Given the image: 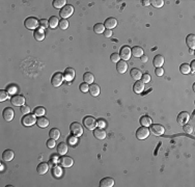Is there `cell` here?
<instances>
[{"label": "cell", "instance_id": "1", "mask_svg": "<svg viewBox=\"0 0 195 187\" xmlns=\"http://www.w3.org/2000/svg\"><path fill=\"white\" fill-rule=\"evenodd\" d=\"M83 125L88 130H95V127L98 126V122L93 117H89L88 115V117H85L83 119Z\"/></svg>", "mask_w": 195, "mask_h": 187}, {"label": "cell", "instance_id": "2", "mask_svg": "<svg viewBox=\"0 0 195 187\" xmlns=\"http://www.w3.org/2000/svg\"><path fill=\"white\" fill-rule=\"evenodd\" d=\"M70 129H71L72 134L74 136H76V137L81 136L83 134V127H82V125H81L80 123H78V122H74V123L71 124Z\"/></svg>", "mask_w": 195, "mask_h": 187}, {"label": "cell", "instance_id": "3", "mask_svg": "<svg viewBox=\"0 0 195 187\" xmlns=\"http://www.w3.org/2000/svg\"><path fill=\"white\" fill-rule=\"evenodd\" d=\"M38 24H40V22H38V20L36 19L35 17H29L27 18V19L25 20V22H24V25H25V27L27 28V29H36V27L38 26Z\"/></svg>", "mask_w": 195, "mask_h": 187}, {"label": "cell", "instance_id": "4", "mask_svg": "<svg viewBox=\"0 0 195 187\" xmlns=\"http://www.w3.org/2000/svg\"><path fill=\"white\" fill-rule=\"evenodd\" d=\"M74 13V7L70 4H66V7H64L61 9V11L59 12V15L62 19H66V18L71 17Z\"/></svg>", "mask_w": 195, "mask_h": 187}, {"label": "cell", "instance_id": "5", "mask_svg": "<svg viewBox=\"0 0 195 187\" xmlns=\"http://www.w3.org/2000/svg\"><path fill=\"white\" fill-rule=\"evenodd\" d=\"M150 135V130L147 127H139L136 131V137L138 139H145Z\"/></svg>", "mask_w": 195, "mask_h": 187}, {"label": "cell", "instance_id": "6", "mask_svg": "<svg viewBox=\"0 0 195 187\" xmlns=\"http://www.w3.org/2000/svg\"><path fill=\"white\" fill-rule=\"evenodd\" d=\"M64 74H61V73H59V72L55 73V74L53 75V77H52V79H51L52 85L55 86V87L60 86L61 83H62V81H64Z\"/></svg>", "mask_w": 195, "mask_h": 187}, {"label": "cell", "instance_id": "7", "mask_svg": "<svg viewBox=\"0 0 195 187\" xmlns=\"http://www.w3.org/2000/svg\"><path fill=\"white\" fill-rule=\"evenodd\" d=\"M34 123H36L35 115H31V113H28V115H26L25 117L22 119V124H23L24 126H32Z\"/></svg>", "mask_w": 195, "mask_h": 187}, {"label": "cell", "instance_id": "8", "mask_svg": "<svg viewBox=\"0 0 195 187\" xmlns=\"http://www.w3.org/2000/svg\"><path fill=\"white\" fill-rule=\"evenodd\" d=\"M131 49H130V47L128 46H124L121 47V54H119V56L121 57V59L123 60H129L130 58H131Z\"/></svg>", "mask_w": 195, "mask_h": 187}, {"label": "cell", "instance_id": "9", "mask_svg": "<svg viewBox=\"0 0 195 187\" xmlns=\"http://www.w3.org/2000/svg\"><path fill=\"white\" fill-rule=\"evenodd\" d=\"M11 101H12V104L15 105V106H23V105H25L26 100L23 96H21V95H15V96H13Z\"/></svg>", "mask_w": 195, "mask_h": 187}, {"label": "cell", "instance_id": "10", "mask_svg": "<svg viewBox=\"0 0 195 187\" xmlns=\"http://www.w3.org/2000/svg\"><path fill=\"white\" fill-rule=\"evenodd\" d=\"M151 131L152 133H154L155 135H162V134H164V131H165V129H164V127L162 125H159V124H155V125H151Z\"/></svg>", "mask_w": 195, "mask_h": 187}, {"label": "cell", "instance_id": "11", "mask_svg": "<svg viewBox=\"0 0 195 187\" xmlns=\"http://www.w3.org/2000/svg\"><path fill=\"white\" fill-rule=\"evenodd\" d=\"M189 119H190V115L186 111H182L181 113H178V123L180 125H185V124L188 123Z\"/></svg>", "mask_w": 195, "mask_h": 187}, {"label": "cell", "instance_id": "12", "mask_svg": "<svg viewBox=\"0 0 195 187\" xmlns=\"http://www.w3.org/2000/svg\"><path fill=\"white\" fill-rule=\"evenodd\" d=\"M60 164H61L64 167H71V166L74 164V160L72 157H69V156H62L59 159Z\"/></svg>", "mask_w": 195, "mask_h": 187}, {"label": "cell", "instance_id": "13", "mask_svg": "<svg viewBox=\"0 0 195 187\" xmlns=\"http://www.w3.org/2000/svg\"><path fill=\"white\" fill-rule=\"evenodd\" d=\"M114 180L110 177H106V178L102 179L100 181V186L101 187H112L114 186Z\"/></svg>", "mask_w": 195, "mask_h": 187}, {"label": "cell", "instance_id": "14", "mask_svg": "<svg viewBox=\"0 0 195 187\" xmlns=\"http://www.w3.org/2000/svg\"><path fill=\"white\" fill-rule=\"evenodd\" d=\"M116 25H117L116 19H115V18H112V17L106 19V21H105V23H104L105 27H106L107 29H110V30L113 29L114 27H116Z\"/></svg>", "mask_w": 195, "mask_h": 187}, {"label": "cell", "instance_id": "15", "mask_svg": "<svg viewBox=\"0 0 195 187\" xmlns=\"http://www.w3.org/2000/svg\"><path fill=\"white\" fill-rule=\"evenodd\" d=\"M64 80H66V81L73 80V79L75 78V70L74 69H72V68L66 69V71H64Z\"/></svg>", "mask_w": 195, "mask_h": 187}, {"label": "cell", "instance_id": "16", "mask_svg": "<svg viewBox=\"0 0 195 187\" xmlns=\"http://www.w3.org/2000/svg\"><path fill=\"white\" fill-rule=\"evenodd\" d=\"M14 115H15V112H14L13 109L9 108V107H7V108H5L4 110H3V119H4L5 121H7V122L12 121V120L14 119Z\"/></svg>", "mask_w": 195, "mask_h": 187}, {"label": "cell", "instance_id": "17", "mask_svg": "<svg viewBox=\"0 0 195 187\" xmlns=\"http://www.w3.org/2000/svg\"><path fill=\"white\" fill-rule=\"evenodd\" d=\"M100 86L98 84H95V83H91L90 85H89V89H88V91H89V94H90L91 96H93V97H98L99 95H100Z\"/></svg>", "mask_w": 195, "mask_h": 187}, {"label": "cell", "instance_id": "18", "mask_svg": "<svg viewBox=\"0 0 195 187\" xmlns=\"http://www.w3.org/2000/svg\"><path fill=\"white\" fill-rule=\"evenodd\" d=\"M116 69H117V72L121 73V74L126 73V71H127V69H128L127 62H125V60H119L118 62H116Z\"/></svg>", "mask_w": 195, "mask_h": 187}, {"label": "cell", "instance_id": "19", "mask_svg": "<svg viewBox=\"0 0 195 187\" xmlns=\"http://www.w3.org/2000/svg\"><path fill=\"white\" fill-rule=\"evenodd\" d=\"M93 135L98 139H104L106 137V131L103 128H98V129L93 130Z\"/></svg>", "mask_w": 195, "mask_h": 187}, {"label": "cell", "instance_id": "20", "mask_svg": "<svg viewBox=\"0 0 195 187\" xmlns=\"http://www.w3.org/2000/svg\"><path fill=\"white\" fill-rule=\"evenodd\" d=\"M164 62H165V58H164V56L160 55V54H158V55H156L155 57H154V66L156 67V68H161L162 66H163Z\"/></svg>", "mask_w": 195, "mask_h": 187}, {"label": "cell", "instance_id": "21", "mask_svg": "<svg viewBox=\"0 0 195 187\" xmlns=\"http://www.w3.org/2000/svg\"><path fill=\"white\" fill-rule=\"evenodd\" d=\"M144 89V83L141 80H137L133 85V91L136 94H141Z\"/></svg>", "mask_w": 195, "mask_h": 187}, {"label": "cell", "instance_id": "22", "mask_svg": "<svg viewBox=\"0 0 195 187\" xmlns=\"http://www.w3.org/2000/svg\"><path fill=\"white\" fill-rule=\"evenodd\" d=\"M15 157V153L12 150H5L2 154V160L4 161H12Z\"/></svg>", "mask_w": 195, "mask_h": 187}, {"label": "cell", "instance_id": "23", "mask_svg": "<svg viewBox=\"0 0 195 187\" xmlns=\"http://www.w3.org/2000/svg\"><path fill=\"white\" fill-rule=\"evenodd\" d=\"M131 53L135 57H141L143 55V49L139 46H135L131 49Z\"/></svg>", "mask_w": 195, "mask_h": 187}, {"label": "cell", "instance_id": "24", "mask_svg": "<svg viewBox=\"0 0 195 187\" xmlns=\"http://www.w3.org/2000/svg\"><path fill=\"white\" fill-rule=\"evenodd\" d=\"M36 170L40 175H45L49 170V164L46 163V162H42V163L38 164Z\"/></svg>", "mask_w": 195, "mask_h": 187}, {"label": "cell", "instance_id": "25", "mask_svg": "<svg viewBox=\"0 0 195 187\" xmlns=\"http://www.w3.org/2000/svg\"><path fill=\"white\" fill-rule=\"evenodd\" d=\"M186 44L188 45V47L190 49H194L195 48V36L194 34H189L186 38Z\"/></svg>", "mask_w": 195, "mask_h": 187}, {"label": "cell", "instance_id": "26", "mask_svg": "<svg viewBox=\"0 0 195 187\" xmlns=\"http://www.w3.org/2000/svg\"><path fill=\"white\" fill-rule=\"evenodd\" d=\"M36 124L38 127L40 128H46L49 125V120L45 117H38V119L36 120Z\"/></svg>", "mask_w": 195, "mask_h": 187}, {"label": "cell", "instance_id": "27", "mask_svg": "<svg viewBox=\"0 0 195 187\" xmlns=\"http://www.w3.org/2000/svg\"><path fill=\"white\" fill-rule=\"evenodd\" d=\"M33 36L36 41H43L45 38V32H44V29L42 28H38V29H35L34 30V33H33Z\"/></svg>", "mask_w": 195, "mask_h": 187}, {"label": "cell", "instance_id": "28", "mask_svg": "<svg viewBox=\"0 0 195 187\" xmlns=\"http://www.w3.org/2000/svg\"><path fill=\"white\" fill-rule=\"evenodd\" d=\"M130 75H131L132 78L135 79V80H140L142 77V73L140 72L139 69H132Z\"/></svg>", "mask_w": 195, "mask_h": 187}, {"label": "cell", "instance_id": "29", "mask_svg": "<svg viewBox=\"0 0 195 187\" xmlns=\"http://www.w3.org/2000/svg\"><path fill=\"white\" fill-rule=\"evenodd\" d=\"M140 124L143 127H150L152 125V119L149 115H143V117L140 119Z\"/></svg>", "mask_w": 195, "mask_h": 187}, {"label": "cell", "instance_id": "30", "mask_svg": "<svg viewBox=\"0 0 195 187\" xmlns=\"http://www.w3.org/2000/svg\"><path fill=\"white\" fill-rule=\"evenodd\" d=\"M83 80H84V82L87 83V84H91V83L93 82V80H95L93 74H91V73H89V72H86L83 75Z\"/></svg>", "mask_w": 195, "mask_h": 187}, {"label": "cell", "instance_id": "31", "mask_svg": "<svg viewBox=\"0 0 195 187\" xmlns=\"http://www.w3.org/2000/svg\"><path fill=\"white\" fill-rule=\"evenodd\" d=\"M57 152L60 154V155H64L68 152V145L66 143H60L59 145L57 146Z\"/></svg>", "mask_w": 195, "mask_h": 187}, {"label": "cell", "instance_id": "32", "mask_svg": "<svg viewBox=\"0 0 195 187\" xmlns=\"http://www.w3.org/2000/svg\"><path fill=\"white\" fill-rule=\"evenodd\" d=\"M93 31H95V33H98V34L104 33V31H105V26H104V24H102V23L95 24V25L93 26Z\"/></svg>", "mask_w": 195, "mask_h": 187}, {"label": "cell", "instance_id": "33", "mask_svg": "<svg viewBox=\"0 0 195 187\" xmlns=\"http://www.w3.org/2000/svg\"><path fill=\"white\" fill-rule=\"evenodd\" d=\"M59 25V20L56 16H52L50 19H49V26L51 28H56V26Z\"/></svg>", "mask_w": 195, "mask_h": 187}, {"label": "cell", "instance_id": "34", "mask_svg": "<svg viewBox=\"0 0 195 187\" xmlns=\"http://www.w3.org/2000/svg\"><path fill=\"white\" fill-rule=\"evenodd\" d=\"M49 136L55 140L58 139L60 137V131L58 129H56V128H53V129H51L50 132H49Z\"/></svg>", "mask_w": 195, "mask_h": 187}, {"label": "cell", "instance_id": "35", "mask_svg": "<svg viewBox=\"0 0 195 187\" xmlns=\"http://www.w3.org/2000/svg\"><path fill=\"white\" fill-rule=\"evenodd\" d=\"M66 5V0H54L53 1V7L55 9H62Z\"/></svg>", "mask_w": 195, "mask_h": 187}, {"label": "cell", "instance_id": "36", "mask_svg": "<svg viewBox=\"0 0 195 187\" xmlns=\"http://www.w3.org/2000/svg\"><path fill=\"white\" fill-rule=\"evenodd\" d=\"M180 70L183 74H189L191 73V69H190V65L188 64H182L180 67Z\"/></svg>", "mask_w": 195, "mask_h": 187}, {"label": "cell", "instance_id": "37", "mask_svg": "<svg viewBox=\"0 0 195 187\" xmlns=\"http://www.w3.org/2000/svg\"><path fill=\"white\" fill-rule=\"evenodd\" d=\"M45 112H46V110H45L44 107L40 106L34 109V115H36V117H43V115H45Z\"/></svg>", "mask_w": 195, "mask_h": 187}, {"label": "cell", "instance_id": "38", "mask_svg": "<svg viewBox=\"0 0 195 187\" xmlns=\"http://www.w3.org/2000/svg\"><path fill=\"white\" fill-rule=\"evenodd\" d=\"M7 98H9V91H4V89H1L0 91V102H3Z\"/></svg>", "mask_w": 195, "mask_h": 187}, {"label": "cell", "instance_id": "39", "mask_svg": "<svg viewBox=\"0 0 195 187\" xmlns=\"http://www.w3.org/2000/svg\"><path fill=\"white\" fill-rule=\"evenodd\" d=\"M151 4H153L155 7H162L164 5L163 0H152Z\"/></svg>", "mask_w": 195, "mask_h": 187}, {"label": "cell", "instance_id": "40", "mask_svg": "<svg viewBox=\"0 0 195 187\" xmlns=\"http://www.w3.org/2000/svg\"><path fill=\"white\" fill-rule=\"evenodd\" d=\"M59 27L61 28L62 30L66 29L69 27V21L66 19H62L59 21Z\"/></svg>", "mask_w": 195, "mask_h": 187}, {"label": "cell", "instance_id": "41", "mask_svg": "<svg viewBox=\"0 0 195 187\" xmlns=\"http://www.w3.org/2000/svg\"><path fill=\"white\" fill-rule=\"evenodd\" d=\"M184 132L187 134H191L193 132V127L191 125H188V124H185L184 125Z\"/></svg>", "mask_w": 195, "mask_h": 187}, {"label": "cell", "instance_id": "42", "mask_svg": "<svg viewBox=\"0 0 195 187\" xmlns=\"http://www.w3.org/2000/svg\"><path fill=\"white\" fill-rule=\"evenodd\" d=\"M79 88H80V91H83V93H87V91H88V89H89V84L83 82V83H81V84H80Z\"/></svg>", "mask_w": 195, "mask_h": 187}, {"label": "cell", "instance_id": "43", "mask_svg": "<svg viewBox=\"0 0 195 187\" xmlns=\"http://www.w3.org/2000/svg\"><path fill=\"white\" fill-rule=\"evenodd\" d=\"M141 79H142L141 81L143 83H149L150 81H151V75L147 74V73H145V74H142Z\"/></svg>", "mask_w": 195, "mask_h": 187}, {"label": "cell", "instance_id": "44", "mask_svg": "<svg viewBox=\"0 0 195 187\" xmlns=\"http://www.w3.org/2000/svg\"><path fill=\"white\" fill-rule=\"evenodd\" d=\"M55 146H56L55 139L51 138V139H48V140H47V147H48L49 149H53V148L55 147Z\"/></svg>", "mask_w": 195, "mask_h": 187}, {"label": "cell", "instance_id": "45", "mask_svg": "<svg viewBox=\"0 0 195 187\" xmlns=\"http://www.w3.org/2000/svg\"><path fill=\"white\" fill-rule=\"evenodd\" d=\"M119 58H121V56L117 53H113V54H111V56H110V60L112 62H118Z\"/></svg>", "mask_w": 195, "mask_h": 187}, {"label": "cell", "instance_id": "46", "mask_svg": "<svg viewBox=\"0 0 195 187\" xmlns=\"http://www.w3.org/2000/svg\"><path fill=\"white\" fill-rule=\"evenodd\" d=\"M40 26L42 27V29H45V28H48L49 26V21H47L46 19H42L40 20Z\"/></svg>", "mask_w": 195, "mask_h": 187}, {"label": "cell", "instance_id": "47", "mask_svg": "<svg viewBox=\"0 0 195 187\" xmlns=\"http://www.w3.org/2000/svg\"><path fill=\"white\" fill-rule=\"evenodd\" d=\"M21 112L23 113V115H28V113L30 112L29 106H27V105H23V106H21Z\"/></svg>", "mask_w": 195, "mask_h": 187}, {"label": "cell", "instance_id": "48", "mask_svg": "<svg viewBox=\"0 0 195 187\" xmlns=\"http://www.w3.org/2000/svg\"><path fill=\"white\" fill-rule=\"evenodd\" d=\"M53 175L56 177H59L60 175H61V170H60V168L58 167V166H55V167L53 168Z\"/></svg>", "mask_w": 195, "mask_h": 187}, {"label": "cell", "instance_id": "49", "mask_svg": "<svg viewBox=\"0 0 195 187\" xmlns=\"http://www.w3.org/2000/svg\"><path fill=\"white\" fill-rule=\"evenodd\" d=\"M6 91H9V94H16V91H17V87H16L15 85H9V88H7Z\"/></svg>", "mask_w": 195, "mask_h": 187}, {"label": "cell", "instance_id": "50", "mask_svg": "<svg viewBox=\"0 0 195 187\" xmlns=\"http://www.w3.org/2000/svg\"><path fill=\"white\" fill-rule=\"evenodd\" d=\"M155 73H156L157 76H162V75L164 74V69H162V67L161 68H157L156 69V71H155Z\"/></svg>", "mask_w": 195, "mask_h": 187}, {"label": "cell", "instance_id": "51", "mask_svg": "<svg viewBox=\"0 0 195 187\" xmlns=\"http://www.w3.org/2000/svg\"><path fill=\"white\" fill-rule=\"evenodd\" d=\"M104 36H106V38H110L111 36H112V30L110 29H106L104 31Z\"/></svg>", "mask_w": 195, "mask_h": 187}, {"label": "cell", "instance_id": "52", "mask_svg": "<svg viewBox=\"0 0 195 187\" xmlns=\"http://www.w3.org/2000/svg\"><path fill=\"white\" fill-rule=\"evenodd\" d=\"M190 69H191V72H194L195 71V60H193L190 65Z\"/></svg>", "mask_w": 195, "mask_h": 187}, {"label": "cell", "instance_id": "53", "mask_svg": "<svg viewBox=\"0 0 195 187\" xmlns=\"http://www.w3.org/2000/svg\"><path fill=\"white\" fill-rule=\"evenodd\" d=\"M140 59H141L142 62H146L147 60H149V57H147L146 55H142L141 57H140Z\"/></svg>", "mask_w": 195, "mask_h": 187}, {"label": "cell", "instance_id": "54", "mask_svg": "<svg viewBox=\"0 0 195 187\" xmlns=\"http://www.w3.org/2000/svg\"><path fill=\"white\" fill-rule=\"evenodd\" d=\"M142 4H143L144 7H147V5L151 4V1H150V0H143V1H142Z\"/></svg>", "mask_w": 195, "mask_h": 187}, {"label": "cell", "instance_id": "55", "mask_svg": "<svg viewBox=\"0 0 195 187\" xmlns=\"http://www.w3.org/2000/svg\"><path fill=\"white\" fill-rule=\"evenodd\" d=\"M98 125L100 126L101 128H103V127H105V122L103 121V120H101V121H99L98 122Z\"/></svg>", "mask_w": 195, "mask_h": 187}, {"label": "cell", "instance_id": "56", "mask_svg": "<svg viewBox=\"0 0 195 187\" xmlns=\"http://www.w3.org/2000/svg\"><path fill=\"white\" fill-rule=\"evenodd\" d=\"M69 141L71 143V145H74L76 143V138H73V137H70L69 138Z\"/></svg>", "mask_w": 195, "mask_h": 187}]
</instances>
